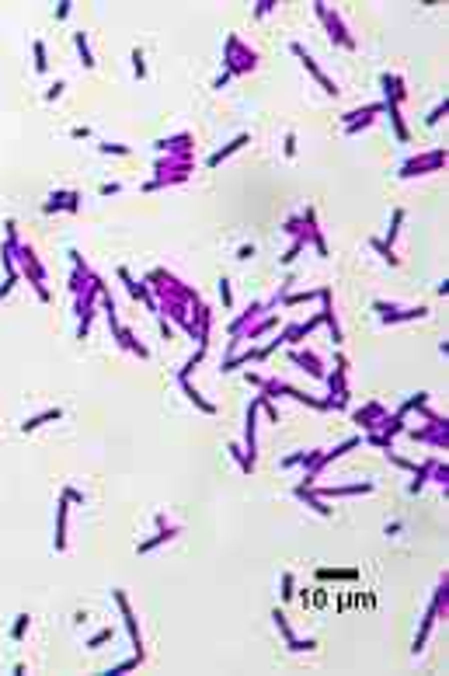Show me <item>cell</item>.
<instances>
[{
    "mask_svg": "<svg viewBox=\"0 0 449 676\" xmlns=\"http://www.w3.org/2000/svg\"><path fill=\"white\" fill-rule=\"evenodd\" d=\"M293 53H296L299 60H303V67H306L310 74H313V77H317V80H320V84H324V91H327V94H338V87H334V80H327V77H324V70H320V67H317V63H313V60H310V56L303 53V46H299V42H293Z\"/></svg>",
    "mask_w": 449,
    "mask_h": 676,
    "instance_id": "cell-1",
    "label": "cell"
},
{
    "mask_svg": "<svg viewBox=\"0 0 449 676\" xmlns=\"http://www.w3.org/2000/svg\"><path fill=\"white\" fill-rule=\"evenodd\" d=\"M67 509H70V499H60V506H56V551L67 547Z\"/></svg>",
    "mask_w": 449,
    "mask_h": 676,
    "instance_id": "cell-2",
    "label": "cell"
},
{
    "mask_svg": "<svg viewBox=\"0 0 449 676\" xmlns=\"http://www.w3.org/2000/svg\"><path fill=\"white\" fill-rule=\"evenodd\" d=\"M247 140H251V136H247V133H240V136H237V140H233L230 147H223V150H216V153H213V157H209V167H216V164H223V157H230V153H233V150H240V147H244Z\"/></svg>",
    "mask_w": 449,
    "mask_h": 676,
    "instance_id": "cell-3",
    "label": "cell"
},
{
    "mask_svg": "<svg viewBox=\"0 0 449 676\" xmlns=\"http://www.w3.org/2000/svg\"><path fill=\"white\" fill-rule=\"evenodd\" d=\"M181 387H185V394H188V401H192V404H195L199 411H206V415H213V411H216V408H213L209 401H202V397H199V390H195V387H192L188 380H181Z\"/></svg>",
    "mask_w": 449,
    "mask_h": 676,
    "instance_id": "cell-4",
    "label": "cell"
},
{
    "mask_svg": "<svg viewBox=\"0 0 449 676\" xmlns=\"http://www.w3.org/2000/svg\"><path fill=\"white\" fill-rule=\"evenodd\" d=\"M60 415H63L60 408H49V411H42V415H35V418H28V422H21V429H25V432H32V429H39L42 422H53V418H60Z\"/></svg>",
    "mask_w": 449,
    "mask_h": 676,
    "instance_id": "cell-5",
    "label": "cell"
},
{
    "mask_svg": "<svg viewBox=\"0 0 449 676\" xmlns=\"http://www.w3.org/2000/svg\"><path fill=\"white\" fill-rule=\"evenodd\" d=\"M174 537H178V530H160L153 540H143V544H140V554H147V551H153L157 544H164V540H174Z\"/></svg>",
    "mask_w": 449,
    "mask_h": 676,
    "instance_id": "cell-6",
    "label": "cell"
},
{
    "mask_svg": "<svg viewBox=\"0 0 449 676\" xmlns=\"http://www.w3.org/2000/svg\"><path fill=\"white\" fill-rule=\"evenodd\" d=\"M74 42H77V49H80V60H84V67H94V56H91V46H87V35H84V32H77Z\"/></svg>",
    "mask_w": 449,
    "mask_h": 676,
    "instance_id": "cell-7",
    "label": "cell"
},
{
    "mask_svg": "<svg viewBox=\"0 0 449 676\" xmlns=\"http://www.w3.org/2000/svg\"><path fill=\"white\" fill-rule=\"evenodd\" d=\"M32 49H35V70H39V74H46V70H49V60H46V42H35Z\"/></svg>",
    "mask_w": 449,
    "mask_h": 676,
    "instance_id": "cell-8",
    "label": "cell"
},
{
    "mask_svg": "<svg viewBox=\"0 0 449 676\" xmlns=\"http://www.w3.org/2000/svg\"><path fill=\"white\" fill-rule=\"evenodd\" d=\"M25 631H28V613H18V620H14V627H11V638H14V641H21V638H25Z\"/></svg>",
    "mask_w": 449,
    "mask_h": 676,
    "instance_id": "cell-9",
    "label": "cell"
},
{
    "mask_svg": "<svg viewBox=\"0 0 449 676\" xmlns=\"http://www.w3.org/2000/svg\"><path fill=\"white\" fill-rule=\"evenodd\" d=\"M133 67H136V77H140V80L147 77V63H143V49H133Z\"/></svg>",
    "mask_w": 449,
    "mask_h": 676,
    "instance_id": "cell-10",
    "label": "cell"
},
{
    "mask_svg": "<svg viewBox=\"0 0 449 676\" xmlns=\"http://www.w3.org/2000/svg\"><path fill=\"white\" fill-rule=\"evenodd\" d=\"M108 638H112V627H105V631H98V634H94V638L87 641V648H101V645H105Z\"/></svg>",
    "mask_w": 449,
    "mask_h": 676,
    "instance_id": "cell-11",
    "label": "cell"
},
{
    "mask_svg": "<svg viewBox=\"0 0 449 676\" xmlns=\"http://www.w3.org/2000/svg\"><path fill=\"white\" fill-rule=\"evenodd\" d=\"M303 244H306V237H299L296 244H293V248H289V251H286V255H282V265H289V262H293V258H296L299 251H303Z\"/></svg>",
    "mask_w": 449,
    "mask_h": 676,
    "instance_id": "cell-12",
    "label": "cell"
},
{
    "mask_svg": "<svg viewBox=\"0 0 449 676\" xmlns=\"http://www.w3.org/2000/svg\"><path fill=\"white\" fill-rule=\"evenodd\" d=\"M63 87H67V84H63V80H56V84H53V87L46 91V101H56V98L63 94Z\"/></svg>",
    "mask_w": 449,
    "mask_h": 676,
    "instance_id": "cell-13",
    "label": "cell"
},
{
    "mask_svg": "<svg viewBox=\"0 0 449 676\" xmlns=\"http://www.w3.org/2000/svg\"><path fill=\"white\" fill-rule=\"evenodd\" d=\"M289 596H293V575L286 572L282 575V600H289Z\"/></svg>",
    "mask_w": 449,
    "mask_h": 676,
    "instance_id": "cell-14",
    "label": "cell"
},
{
    "mask_svg": "<svg viewBox=\"0 0 449 676\" xmlns=\"http://www.w3.org/2000/svg\"><path fill=\"white\" fill-rule=\"evenodd\" d=\"M101 153H129V147H122V143H101Z\"/></svg>",
    "mask_w": 449,
    "mask_h": 676,
    "instance_id": "cell-15",
    "label": "cell"
},
{
    "mask_svg": "<svg viewBox=\"0 0 449 676\" xmlns=\"http://www.w3.org/2000/svg\"><path fill=\"white\" fill-rule=\"evenodd\" d=\"M63 499H70V502H77V506H84V495H80L77 488H67V492H63Z\"/></svg>",
    "mask_w": 449,
    "mask_h": 676,
    "instance_id": "cell-16",
    "label": "cell"
},
{
    "mask_svg": "<svg viewBox=\"0 0 449 676\" xmlns=\"http://www.w3.org/2000/svg\"><path fill=\"white\" fill-rule=\"evenodd\" d=\"M77 206H80V195H77V192H67V209L77 213Z\"/></svg>",
    "mask_w": 449,
    "mask_h": 676,
    "instance_id": "cell-17",
    "label": "cell"
},
{
    "mask_svg": "<svg viewBox=\"0 0 449 676\" xmlns=\"http://www.w3.org/2000/svg\"><path fill=\"white\" fill-rule=\"evenodd\" d=\"M220 297H223V307H230V300H233V297H230V283H226V279L220 283Z\"/></svg>",
    "mask_w": 449,
    "mask_h": 676,
    "instance_id": "cell-18",
    "label": "cell"
},
{
    "mask_svg": "<svg viewBox=\"0 0 449 676\" xmlns=\"http://www.w3.org/2000/svg\"><path fill=\"white\" fill-rule=\"evenodd\" d=\"M251 255H254V244H244V248H240V251H237V258H240V262H247V258H251Z\"/></svg>",
    "mask_w": 449,
    "mask_h": 676,
    "instance_id": "cell-19",
    "label": "cell"
},
{
    "mask_svg": "<svg viewBox=\"0 0 449 676\" xmlns=\"http://www.w3.org/2000/svg\"><path fill=\"white\" fill-rule=\"evenodd\" d=\"M67 14H70V0H63V4H60V7H56V18H60V21H63V18H67Z\"/></svg>",
    "mask_w": 449,
    "mask_h": 676,
    "instance_id": "cell-20",
    "label": "cell"
},
{
    "mask_svg": "<svg viewBox=\"0 0 449 676\" xmlns=\"http://www.w3.org/2000/svg\"><path fill=\"white\" fill-rule=\"evenodd\" d=\"M272 7H275V4H272V0H261V4H258V11H254V14H258V18H261V14H268V11H272Z\"/></svg>",
    "mask_w": 449,
    "mask_h": 676,
    "instance_id": "cell-21",
    "label": "cell"
},
{
    "mask_svg": "<svg viewBox=\"0 0 449 676\" xmlns=\"http://www.w3.org/2000/svg\"><path fill=\"white\" fill-rule=\"evenodd\" d=\"M446 108H449V105H446V101H442V105H439V108H435V112H432V115H428V122H439V119H442V112H446Z\"/></svg>",
    "mask_w": 449,
    "mask_h": 676,
    "instance_id": "cell-22",
    "label": "cell"
},
{
    "mask_svg": "<svg viewBox=\"0 0 449 676\" xmlns=\"http://www.w3.org/2000/svg\"><path fill=\"white\" fill-rule=\"evenodd\" d=\"M70 136H74V140H84V136H91V129H87V126H77Z\"/></svg>",
    "mask_w": 449,
    "mask_h": 676,
    "instance_id": "cell-23",
    "label": "cell"
},
{
    "mask_svg": "<svg viewBox=\"0 0 449 676\" xmlns=\"http://www.w3.org/2000/svg\"><path fill=\"white\" fill-rule=\"evenodd\" d=\"M310 297H313V293H296V297H286V300L289 303H303V300H310Z\"/></svg>",
    "mask_w": 449,
    "mask_h": 676,
    "instance_id": "cell-24",
    "label": "cell"
},
{
    "mask_svg": "<svg viewBox=\"0 0 449 676\" xmlns=\"http://www.w3.org/2000/svg\"><path fill=\"white\" fill-rule=\"evenodd\" d=\"M293 150H296V136L289 133V136H286V153H293Z\"/></svg>",
    "mask_w": 449,
    "mask_h": 676,
    "instance_id": "cell-25",
    "label": "cell"
}]
</instances>
